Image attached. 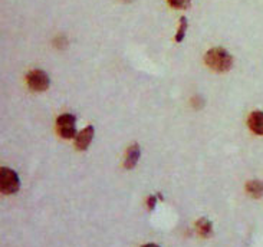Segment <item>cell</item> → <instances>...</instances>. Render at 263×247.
I'll use <instances>...</instances> for the list:
<instances>
[{
	"label": "cell",
	"mask_w": 263,
	"mask_h": 247,
	"mask_svg": "<svg viewBox=\"0 0 263 247\" xmlns=\"http://www.w3.org/2000/svg\"><path fill=\"white\" fill-rule=\"evenodd\" d=\"M204 62L216 72H228L233 66V56L223 48H213L204 55Z\"/></svg>",
	"instance_id": "obj_1"
},
{
	"label": "cell",
	"mask_w": 263,
	"mask_h": 247,
	"mask_svg": "<svg viewBox=\"0 0 263 247\" xmlns=\"http://www.w3.org/2000/svg\"><path fill=\"white\" fill-rule=\"evenodd\" d=\"M21 188V180L13 169L3 167L0 171V190L3 194H14Z\"/></svg>",
	"instance_id": "obj_2"
},
{
	"label": "cell",
	"mask_w": 263,
	"mask_h": 247,
	"mask_svg": "<svg viewBox=\"0 0 263 247\" xmlns=\"http://www.w3.org/2000/svg\"><path fill=\"white\" fill-rule=\"evenodd\" d=\"M57 128L59 135L65 140H72L77 137V118L72 113H62L57 121Z\"/></svg>",
	"instance_id": "obj_3"
},
{
	"label": "cell",
	"mask_w": 263,
	"mask_h": 247,
	"mask_svg": "<svg viewBox=\"0 0 263 247\" xmlns=\"http://www.w3.org/2000/svg\"><path fill=\"white\" fill-rule=\"evenodd\" d=\"M26 82L30 91L33 92H43L49 88L50 79L49 75L42 69H33L28 73L26 77Z\"/></svg>",
	"instance_id": "obj_4"
},
{
	"label": "cell",
	"mask_w": 263,
	"mask_h": 247,
	"mask_svg": "<svg viewBox=\"0 0 263 247\" xmlns=\"http://www.w3.org/2000/svg\"><path fill=\"white\" fill-rule=\"evenodd\" d=\"M93 135H95V129H93L92 125H88L82 131H79L77 137H75V147H77V149L85 151V149L89 148V145H91V142L93 140Z\"/></svg>",
	"instance_id": "obj_5"
},
{
	"label": "cell",
	"mask_w": 263,
	"mask_h": 247,
	"mask_svg": "<svg viewBox=\"0 0 263 247\" xmlns=\"http://www.w3.org/2000/svg\"><path fill=\"white\" fill-rule=\"evenodd\" d=\"M140 156H141V148L138 144H133L128 149H127V154H125V160H124V167L125 168H134L138 160H140Z\"/></svg>",
	"instance_id": "obj_6"
},
{
	"label": "cell",
	"mask_w": 263,
	"mask_h": 247,
	"mask_svg": "<svg viewBox=\"0 0 263 247\" xmlns=\"http://www.w3.org/2000/svg\"><path fill=\"white\" fill-rule=\"evenodd\" d=\"M248 125L255 134L263 135V111H255L250 113Z\"/></svg>",
	"instance_id": "obj_7"
},
{
	"label": "cell",
	"mask_w": 263,
	"mask_h": 247,
	"mask_svg": "<svg viewBox=\"0 0 263 247\" xmlns=\"http://www.w3.org/2000/svg\"><path fill=\"white\" fill-rule=\"evenodd\" d=\"M246 191L249 193L252 197L259 198L263 196V183L259 180H252L246 184Z\"/></svg>",
	"instance_id": "obj_8"
},
{
	"label": "cell",
	"mask_w": 263,
	"mask_h": 247,
	"mask_svg": "<svg viewBox=\"0 0 263 247\" xmlns=\"http://www.w3.org/2000/svg\"><path fill=\"white\" fill-rule=\"evenodd\" d=\"M197 230H199V233L203 236V237H209L212 232H213V224H212V221L207 219H200L197 221Z\"/></svg>",
	"instance_id": "obj_9"
},
{
	"label": "cell",
	"mask_w": 263,
	"mask_h": 247,
	"mask_svg": "<svg viewBox=\"0 0 263 247\" xmlns=\"http://www.w3.org/2000/svg\"><path fill=\"white\" fill-rule=\"evenodd\" d=\"M187 19L185 17H181L180 19V26H178V32L176 33V42H183V39L185 37V32H187Z\"/></svg>",
	"instance_id": "obj_10"
},
{
	"label": "cell",
	"mask_w": 263,
	"mask_h": 247,
	"mask_svg": "<svg viewBox=\"0 0 263 247\" xmlns=\"http://www.w3.org/2000/svg\"><path fill=\"white\" fill-rule=\"evenodd\" d=\"M167 2L174 9H187L192 3V0H167Z\"/></svg>",
	"instance_id": "obj_11"
},
{
	"label": "cell",
	"mask_w": 263,
	"mask_h": 247,
	"mask_svg": "<svg viewBox=\"0 0 263 247\" xmlns=\"http://www.w3.org/2000/svg\"><path fill=\"white\" fill-rule=\"evenodd\" d=\"M156 203H157V198L154 197V196H151V197H148L147 205H148L149 210H154V208H156Z\"/></svg>",
	"instance_id": "obj_12"
},
{
	"label": "cell",
	"mask_w": 263,
	"mask_h": 247,
	"mask_svg": "<svg viewBox=\"0 0 263 247\" xmlns=\"http://www.w3.org/2000/svg\"><path fill=\"white\" fill-rule=\"evenodd\" d=\"M141 247H160V246H157V244H154V243H147V244H144V246Z\"/></svg>",
	"instance_id": "obj_13"
},
{
	"label": "cell",
	"mask_w": 263,
	"mask_h": 247,
	"mask_svg": "<svg viewBox=\"0 0 263 247\" xmlns=\"http://www.w3.org/2000/svg\"><path fill=\"white\" fill-rule=\"evenodd\" d=\"M122 2H125V3H129V2H133V0H122Z\"/></svg>",
	"instance_id": "obj_14"
}]
</instances>
